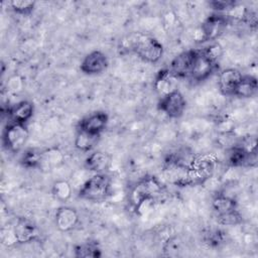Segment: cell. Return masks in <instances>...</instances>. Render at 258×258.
I'll return each instance as SVG.
<instances>
[{
  "label": "cell",
  "instance_id": "cell-1",
  "mask_svg": "<svg viewBox=\"0 0 258 258\" xmlns=\"http://www.w3.org/2000/svg\"><path fill=\"white\" fill-rule=\"evenodd\" d=\"M110 195L111 179L104 172L90 176L79 189V197L91 202H102Z\"/></svg>",
  "mask_w": 258,
  "mask_h": 258
},
{
  "label": "cell",
  "instance_id": "cell-2",
  "mask_svg": "<svg viewBox=\"0 0 258 258\" xmlns=\"http://www.w3.org/2000/svg\"><path fill=\"white\" fill-rule=\"evenodd\" d=\"M132 49L144 61L155 63L163 54V46L156 38L138 34L132 41Z\"/></svg>",
  "mask_w": 258,
  "mask_h": 258
},
{
  "label": "cell",
  "instance_id": "cell-3",
  "mask_svg": "<svg viewBox=\"0 0 258 258\" xmlns=\"http://www.w3.org/2000/svg\"><path fill=\"white\" fill-rule=\"evenodd\" d=\"M163 190V185L159 179L153 175H147L139 180L130 192L129 200L134 209L143 201L155 199Z\"/></svg>",
  "mask_w": 258,
  "mask_h": 258
},
{
  "label": "cell",
  "instance_id": "cell-4",
  "mask_svg": "<svg viewBox=\"0 0 258 258\" xmlns=\"http://www.w3.org/2000/svg\"><path fill=\"white\" fill-rule=\"evenodd\" d=\"M29 132L25 124L10 122L3 130L2 141L5 148L11 152L20 150L26 143Z\"/></svg>",
  "mask_w": 258,
  "mask_h": 258
},
{
  "label": "cell",
  "instance_id": "cell-5",
  "mask_svg": "<svg viewBox=\"0 0 258 258\" xmlns=\"http://www.w3.org/2000/svg\"><path fill=\"white\" fill-rule=\"evenodd\" d=\"M158 110L167 115L170 118H179L182 116L185 107L186 100L182 93L175 89L163 96H161L158 102Z\"/></svg>",
  "mask_w": 258,
  "mask_h": 258
},
{
  "label": "cell",
  "instance_id": "cell-6",
  "mask_svg": "<svg viewBox=\"0 0 258 258\" xmlns=\"http://www.w3.org/2000/svg\"><path fill=\"white\" fill-rule=\"evenodd\" d=\"M229 21V18L223 13H215L207 17L200 25L205 41L217 39L225 31Z\"/></svg>",
  "mask_w": 258,
  "mask_h": 258
},
{
  "label": "cell",
  "instance_id": "cell-7",
  "mask_svg": "<svg viewBox=\"0 0 258 258\" xmlns=\"http://www.w3.org/2000/svg\"><path fill=\"white\" fill-rule=\"evenodd\" d=\"M217 68L218 64L209 59L202 49H196L191 70L188 77L197 82H201L208 79Z\"/></svg>",
  "mask_w": 258,
  "mask_h": 258
},
{
  "label": "cell",
  "instance_id": "cell-8",
  "mask_svg": "<svg viewBox=\"0 0 258 258\" xmlns=\"http://www.w3.org/2000/svg\"><path fill=\"white\" fill-rule=\"evenodd\" d=\"M107 67V56L100 50H93L84 57L80 69L87 75H97L103 73Z\"/></svg>",
  "mask_w": 258,
  "mask_h": 258
},
{
  "label": "cell",
  "instance_id": "cell-9",
  "mask_svg": "<svg viewBox=\"0 0 258 258\" xmlns=\"http://www.w3.org/2000/svg\"><path fill=\"white\" fill-rule=\"evenodd\" d=\"M109 122V116L103 111H96L88 116L84 117L78 125V129L93 133L101 134V132L106 128Z\"/></svg>",
  "mask_w": 258,
  "mask_h": 258
},
{
  "label": "cell",
  "instance_id": "cell-10",
  "mask_svg": "<svg viewBox=\"0 0 258 258\" xmlns=\"http://www.w3.org/2000/svg\"><path fill=\"white\" fill-rule=\"evenodd\" d=\"M196 49H190L186 51H182L177 54L170 62L169 71L175 78H184L188 77L194 57H195Z\"/></svg>",
  "mask_w": 258,
  "mask_h": 258
},
{
  "label": "cell",
  "instance_id": "cell-11",
  "mask_svg": "<svg viewBox=\"0 0 258 258\" xmlns=\"http://www.w3.org/2000/svg\"><path fill=\"white\" fill-rule=\"evenodd\" d=\"M54 223L59 231L69 232L79 223V214L71 207H60L55 212Z\"/></svg>",
  "mask_w": 258,
  "mask_h": 258
},
{
  "label": "cell",
  "instance_id": "cell-12",
  "mask_svg": "<svg viewBox=\"0 0 258 258\" xmlns=\"http://www.w3.org/2000/svg\"><path fill=\"white\" fill-rule=\"evenodd\" d=\"M242 74L233 68L223 70L218 78V87L222 95H233L234 90L242 78Z\"/></svg>",
  "mask_w": 258,
  "mask_h": 258
},
{
  "label": "cell",
  "instance_id": "cell-13",
  "mask_svg": "<svg viewBox=\"0 0 258 258\" xmlns=\"http://www.w3.org/2000/svg\"><path fill=\"white\" fill-rule=\"evenodd\" d=\"M18 243H29L38 237V230L35 224L27 218L17 219L13 226Z\"/></svg>",
  "mask_w": 258,
  "mask_h": 258
},
{
  "label": "cell",
  "instance_id": "cell-14",
  "mask_svg": "<svg viewBox=\"0 0 258 258\" xmlns=\"http://www.w3.org/2000/svg\"><path fill=\"white\" fill-rule=\"evenodd\" d=\"M111 163V156L104 151H94L85 159L84 167L90 172H104Z\"/></svg>",
  "mask_w": 258,
  "mask_h": 258
},
{
  "label": "cell",
  "instance_id": "cell-15",
  "mask_svg": "<svg viewBox=\"0 0 258 258\" xmlns=\"http://www.w3.org/2000/svg\"><path fill=\"white\" fill-rule=\"evenodd\" d=\"M33 105L29 101H20L9 109L8 115L11 122L25 124L33 115Z\"/></svg>",
  "mask_w": 258,
  "mask_h": 258
},
{
  "label": "cell",
  "instance_id": "cell-16",
  "mask_svg": "<svg viewBox=\"0 0 258 258\" xmlns=\"http://www.w3.org/2000/svg\"><path fill=\"white\" fill-rule=\"evenodd\" d=\"M258 90L257 79L253 76H242L237 84L233 96L239 98H251L256 95Z\"/></svg>",
  "mask_w": 258,
  "mask_h": 258
},
{
  "label": "cell",
  "instance_id": "cell-17",
  "mask_svg": "<svg viewBox=\"0 0 258 258\" xmlns=\"http://www.w3.org/2000/svg\"><path fill=\"white\" fill-rule=\"evenodd\" d=\"M99 140L100 134H93L77 129V134L75 137V147L82 152H88L98 144Z\"/></svg>",
  "mask_w": 258,
  "mask_h": 258
},
{
  "label": "cell",
  "instance_id": "cell-18",
  "mask_svg": "<svg viewBox=\"0 0 258 258\" xmlns=\"http://www.w3.org/2000/svg\"><path fill=\"white\" fill-rule=\"evenodd\" d=\"M175 77L170 73L169 70H161L155 78L154 88L161 95H165L175 90Z\"/></svg>",
  "mask_w": 258,
  "mask_h": 258
},
{
  "label": "cell",
  "instance_id": "cell-19",
  "mask_svg": "<svg viewBox=\"0 0 258 258\" xmlns=\"http://www.w3.org/2000/svg\"><path fill=\"white\" fill-rule=\"evenodd\" d=\"M212 207L219 215L237 209V202L233 197L227 196L226 194H218L213 199Z\"/></svg>",
  "mask_w": 258,
  "mask_h": 258
},
{
  "label": "cell",
  "instance_id": "cell-20",
  "mask_svg": "<svg viewBox=\"0 0 258 258\" xmlns=\"http://www.w3.org/2000/svg\"><path fill=\"white\" fill-rule=\"evenodd\" d=\"M63 161V154L57 148H49L42 151L40 166L53 168L59 166ZM39 166V167H40Z\"/></svg>",
  "mask_w": 258,
  "mask_h": 258
},
{
  "label": "cell",
  "instance_id": "cell-21",
  "mask_svg": "<svg viewBox=\"0 0 258 258\" xmlns=\"http://www.w3.org/2000/svg\"><path fill=\"white\" fill-rule=\"evenodd\" d=\"M72 186L73 185L71 184L70 181L66 179H58L53 183L51 192L57 201L67 202L72 196V190H73Z\"/></svg>",
  "mask_w": 258,
  "mask_h": 258
},
{
  "label": "cell",
  "instance_id": "cell-22",
  "mask_svg": "<svg viewBox=\"0 0 258 258\" xmlns=\"http://www.w3.org/2000/svg\"><path fill=\"white\" fill-rule=\"evenodd\" d=\"M41 157H42L41 150L36 148H29L22 154L20 162L23 166L27 168H35L40 166Z\"/></svg>",
  "mask_w": 258,
  "mask_h": 258
},
{
  "label": "cell",
  "instance_id": "cell-23",
  "mask_svg": "<svg viewBox=\"0 0 258 258\" xmlns=\"http://www.w3.org/2000/svg\"><path fill=\"white\" fill-rule=\"evenodd\" d=\"M75 256L83 258H97L101 256V250L94 243H85L75 247Z\"/></svg>",
  "mask_w": 258,
  "mask_h": 258
},
{
  "label": "cell",
  "instance_id": "cell-24",
  "mask_svg": "<svg viewBox=\"0 0 258 258\" xmlns=\"http://www.w3.org/2000/svg\"><path fill=\"white\" fill-rule=\"evenodd\" d=\"M218 223L223 226H237L242 223V215L237 209L219 214Z\"/></svg>",
  "mask_w": 258,
  "mask_h": 258
},
{
  "label": "cell",
  "instance_id": "cell-25",
  "mask_svg": "<svg viewBox=\"0 0 258 258\" xmlns=\"http://www.w3.org/2000/svg\"><path fill=\"white\" fill-rule=\"evenodd\" d=\"M9 4L14 12L22 15H27L33 10L35 2L28 0H14L11 1Z\"/></svg>",
  "mask_w": 258,
  "mask_h": 258
},
{
  "label": "cell",
  "instance_id": "cell-26",
  "mask_svg": "<svg viewBox=\"0 0 258 258\" xmlns=\"http://www.w3.org/2000/svg\"><path fill=\"white\" fill-rule=\"evenodd\" d=\"M202 50L209 59H211L213 62H215L217 64H218L219 59L222 57V55L224 53V49H223L222 45L218 42H214V43L206 46Z\"/></svg>",
  "mask_w": 258,
  "mask_h": 258
},
{
  "label": "cell",
  "instance_id": "cell-27",
  "mask_svg": "<svg viewBox=\"0 0 258 258\" xmlns=\"http://www.w3.org/2000/svg\"><path fill=\"white\" fill-rule=\"evenodd\" d=\"M0 240H1V243L6 246H12V245L18 243L14 228L13 227L2 228L1 233H0Z\"/></svg>",
  "mask_w": 258,
  "mask_h": 258
},
{
  "label": "cell",
  "instance_id": "cell-28",
  "mask_svg": "<svg viewBox=\"0 0 258 258\" xmlns=\"http://www.w3.org/2000/svg\"><path fill=\"white\" fill-rule=\"evenodd\" d=\"M209 4L214 10L225 14L236 5V2L230 0H214L211 1Z\"/></svg>",
  "mask_w": 258,
  "mask_h": 258
},
{
  "label": "cell",
  "instance_id": "cell-29",
  "mask_svg": "<svg viewBox=\"0 0 258 258\" xmlns=\"http://www.w3.org/2000/svg\"><path fill=\"white\" fill-rule=\"evenodd\" d=\"M89 172L90 171L86 168L74 172L72 177H71V180H72L71 184H73L74 186H80L81 187L85 183V181L90 177V176H88Z\"/></svg>",
  "mask_w": 258,
  "mask_h": 258
},
{
  "label": "cell",
  "instance_id": "cell-30",
  "mask_svg": "<svg viewBox=\"0 0 258 258\" xmlns=\"http://www.w3.org/2000/svg\"><path fill=\"white\" fill-rule=\"evenodd\" d=\"M7 88L11 92L20 91L22 88V80L18 76H14V77L10 78V80L7 84Z\"/></svg>",
  "mask_w": 258,
  "mask_h": 258
}]
</instances>
